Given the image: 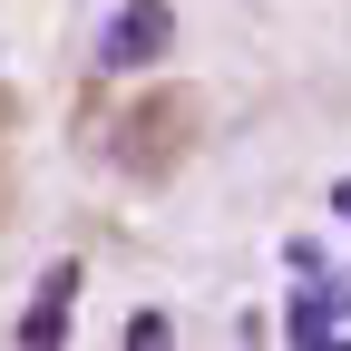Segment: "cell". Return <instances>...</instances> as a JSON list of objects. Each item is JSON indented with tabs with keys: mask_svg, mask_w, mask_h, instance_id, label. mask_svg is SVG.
Returning a JSON list of instances; mask_svg holds the SVG:
<instances>
[{
	"mask_svg": "<svg viewBox=\"0 0 351 351\" xmlns=\"http://www.w3.org/2000/svg\"><path fill=\"white\" fill-rule=\"evenodd\" d=\"M156 59H176V10H166V0H127V10L98 29V69L108 78H137Z\"/></svg>",
	"mask_w": 351,
	"mask_h": 351,
	"instance_id": "cell-1",
	"label": "cell"
},
{
	"mask_svg": "<svg viewBox=\"0 0 351 351\" xmlns=\"http://www.w3.org/2000/svg\"><path fill=\"white\" fill-rule=\"evenodd\" d=\"M186 127H195V108L186 98H156V108H137V127H127V166H137V176H156L166 156H186Z\"/></svg>",
	"mask_w": 351,
	"mask_h": 351,
	"instance_id": "cell-2",
	"label": "cell"
},
{
	"mask_svg": "<svg viewBox=\"0 0 351 351\" xmlns=\"http://www.w3.org/2000/svg\"><path fill=\"white\" fill-rule=\"evenodd\" d=\"M69 302H78V263H49V274H39V302L20 313V341H29V351L69 341Z\"/></svg>",
	"mask_w": 351,
	"mask_h": 351,
	"instance_id": "cell-3",
	"label": "cell"
},
{
	"mask_svg": "<svg viewBox=\"0 0 351 351\" xmlns=\"http://www.w3.org/2000/svg\"><path fill=\"white\" fill-rule=\"evenodd\" d=\"M351 332V283H302L293 293V341H332Z\"/></svg>",
	"mask_w": 351,
	"mask_h": 351,
	"instance_id": "cell-4",
	"label": "cell"
},
{
	"mask_svg": "<svg viewBox=\"0 0 351 351\" xmlns=\"http://www.w3.org/2000/svg\"><path fill=\"white\" fill-rule=\"evenodd\" d=\"M332 215H341V225H351V176H341V186H332Z\"/></svg>",
	"mask_w": 351,
	"mask_h": 351,
	"instance_id": "cell-5",
	"label": "cell"
}]
</instances>
